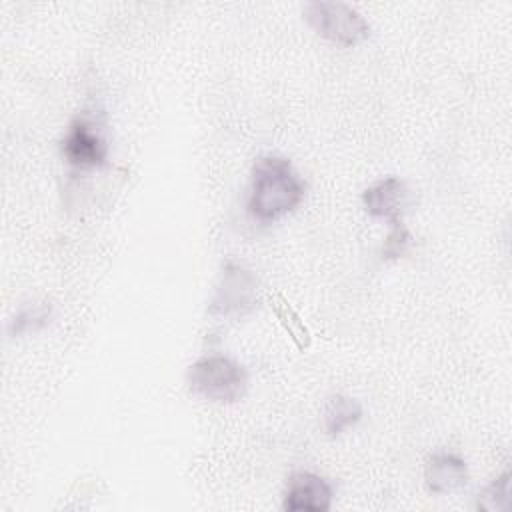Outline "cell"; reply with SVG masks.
Instances as JSON below:
<instances>
[{
	"mask_svg": "<svg viewBox=\"0 0 512 512\" xmlns=\"http://www.w3.org/2000/svg\"><path fill=\"white\" fill-rule=\"evenodd\" d=\"M306 194V182L284 156L264 154L250 172L248 212L260 222H276L290 214Z\"/></svg>",
	"mask_w": 512,
	"mask_h": 512,
	"instance_id": "cell-1",
	"label": "cell"
},
{
	"mask_svg": "<svg viewBox=\"0 0 512 512\" xmlns=\"http://www.w3.org/2000/svg\"><path fill=\"white\" fill-rule=\"evenodd\" d=\"M188 390L216 404H232L248 390L246 368L230 356L208 354L190 364L186 372Z\"/></svg>",
	"mask_w": 512,
	"mask_h": 512,
	"instance_id": "cell-2",
	"label": "cell"
},
{
	"mask_svg": "<svg viewBox=\"0 0 512 512\" xmlns=\"http://www.w3.org/2000/svg\"><path fill=\"white\" fill-rule=\"evenodd\" d=\"M302 14L318 36L338 46H356L370 36V24L364 16L344 2L314 0L304 6Z\"/></svg>",
	"mask_w": 512,
	"mask_h": 512,
	"instance_id": "cell-3",
	"label": "cell"
},
{
	"mask_svg": "<svg viewBox=\"0 0 512 512\" xmlns=\"http://www.w3.org/2000/svg\"><path fill=\"white\" fill-rule=\"evenodd\" d=\"M260 278L238 262H226L218 276L210 314L222 318H238L252 312L258 304Z\"/></svg>",
	"mask_w": 512,
	"mask_h": 512,
	"instance_id": "cell-4",
	"label": "cell"
},
{
	"mask_svg": "<svg viewBox=\"0 0 512 512\" xmlns=\"http://www.w3.org/2000/svg\"><path fill=\"white\" fill-rule=\"evenodd\" d=\"M60 154L72 168H100L108 160V142L90 118L76 116L60 140Z\"/></svg>",
	"mask_w": 512,
	"mask_h": 512,
	"instance_id": "cell-5",
	"label": "cell"
},
{
	"mask_svg": "<svg viewBox=\"0 0 512 512\" xmlns=\"http://www.w3.org/2000/svg\"><path fill=\"white\" fill-rule=\"evenodd\" d=\"M332 498L334 490L326 478L314 472H294L286 482L282 508L286 512H328Z\"/></svg>",
	"mask_w": 512,
	"mask_h": 512,
	"instance_id": "cell-6",
	"label": "cell"
},
{
	"mask_svg": "<svg viewBox=\"0 0 512 512\" xmlns=\"http://www.w3.org/2000/svg\"><path fill=\"white\" fill-rule=\"evenodd\" d=\"M410 202L412 198L406 182L396 176L376 180L362 192L364 210L374 218H388L390 224L402 220Z\"/></svg>",
	"mask_w": 512,
	"mask_h": 512,
	"instance_id": "cell-7",
	"label": "cell"
},
{
	"mask_svg": "<svg viewBox=\"0 0 512 512\" xmlns=\"http://www.w3.org/2000/svg\"><path fill=\"white\" fill-rule=\"evenodd\" d=\"M424 482L432 494H452L466 486L468 466L452 452H434L424 466Z\"/></svg>",
	"mask_w": 512,
	"mask_h": 512,
	"instance_id": "cell-8",
	"label": "cell"
},
{
	"mask_svg": "<svg viewBox=\"0 0 512 512\" xmlns=\"http://www.w3.org/2000/svg\"><path fill=\"white\" fill-rule=\"evenodd\" d=\"M362 418V406L356 398L346 394H332L326 400L324 412H322V428L326 436L336 438L344 430L356 426Z\"/></svg>",
	"mask_w": 512,
	"mask_h": 512,
	"instance_id": "cell-9",
	"label": "cell"
},
{
	"mask_svg": "<svg viewBox=\"0 0 512 512\" xmlns=\"http://www.w3.org/2000/svg\"><path fill=\"white\" fill-rule=\"evenodd\" d=\"M268 306L272 308V312L276 314L280 326L288 332V336L292 338V342H294L300 350H306V348L310 346V342H312V336H310L308 326H306L304 320L300 318V314L290 306V302H288L284 296L272 292V294H268Z\"/></svg>",
	"mask_w": 512,
	"mask_h": 512,
	"instance_id": "cell-10",
	"label": "cell"
},
{
	"mask_svg": "<svg viewBox=\"0 0 512 512\" xmlns=\"http://www.w3.org/2000/svg\"><path fill=\"white\" fill-rule=\"evenodd\" d=\"M510 500V472L504 470L498 478H494L476 498V508L486 512H498L508 506Z\"/></svg>",
	"mask_w": 512,
	"mask_h": 512,
	"instance_id": "cell-11",
	"label": "cell"
},
{
	"mask_svg": "<svg viewBox=\"0 0 512 512\" xmlns=\"http://www.w3.org/2000/svg\"><path fill=\"white\" fill-rule=\"evenodd\" d=\"M410 244V232L406 230L404 222H392L390 224V232L384 240V246H382V258L386 260H394V258H400L406 248Z\"/></svg>",
	"mask_w": 512,
	"mask_h": 512,
	"instance_id": "cell-12",
	"label": "cell"
},
{
	"mask_svg": "<svg viewBox=\"0 0 512 512\" xmlns=\"http://www.w3.org/2000/svg\"><path fill=\"white\" fill-rule=\"evenodd\" d=\"M50 308L38 306V308H24L10 324V334H22L28 330H36L48 322Z\"/></svg>",
	"mask_w": 512,
	"mask_h": 512,
	"instance_id": "cell-13",
	"label": "cell"
}]
</instances>
